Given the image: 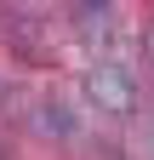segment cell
I'll list each match as a JSON object with an SVG mask.
<instances>
[{"label":"cell","instance_id":"obj_1","mask_svg":"<svg viewBox=\"0 0 154 160\" xmlns=\"http://www.w3.org/2000/svg\"><path fill=\"white\" fill-rule=\"evenodd\" d=\"M80 92H86V103L103 109V114H131L137 109V80H131L126 63H114V57H97V63L86 69Z\"/></svg>","mask_w":154,"mask_h":160},{"label":"cell","instance_id":"obj_2","mask_svg":"<svg viewBox=\"0 0 154 160\" xmlns=\"http://www.w3.org/2000/svg\"><path fill=\"white\" fill-rule=\"evenodd\" d=\"M6 40H12V52H17V63H57V46H51V23H46V12L40 6H12L6 17Z\"/></svg>","mask_w":154,"mask_h":160},{"label":"cell","instance_id":"obj_3","mask_svg":"<svg viewBox=\"0 0 154 160\" xmlns=\"http://www.w3.org/2000/svg\"><path fill=\"white\" fill-rule=\"evenodd\" d=\"M23 126H29L34 137H51V143L80 137V132H74V114H69V103H63V97H34V103L23 109Z\"/></svg>","mask_w":154,"mask_h":160},{"label":"cell","instance_id":"obj_4","mask_svg":"<svg viewBox=\"0 0 154 160\" xmlns=\"http://www.w3.org/2000/svg\"><path fill=\"white\" fill-rule=\"evenodd\" d=\"M74 34H80V46H108L114 40V12L103 6V0H80V6L69 12Z\"/></svg>","mask_w":154,"mask_h":160},{"label":"cell","instance_id":"obj_5","mask_svg":"<svg viewBox=\"0 0 154 160\" xmlns=\"http://www.w3.org/2000/svg\"><path fill=\"white\" fill-rule=\"evenodd\" d=\"M143 46H148V57H154V17H148V29H143Z\"/></svg>","mask_w":154,"mask_h":160},{"label":"cell","instance_id":"obj_6","mask_svg":"<svg viewBox=\"0 0 154 160\" xmlns=\"http://www.w3.org/2000/svg\"><path fill=\"white\" fill-rule=\"evenodd\" d=\"M0 160H17V149H12V143H6V137H0Z\"/></svg>","mask_w":154,"mask_h":160}]
</instances>
